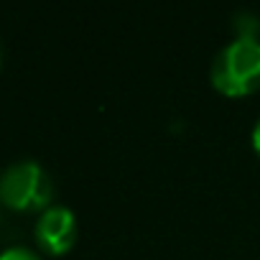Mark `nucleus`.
<instances>
[{
    "label": "nucleus",
    "instance_id": "f257e3e1",
    "mask_svg": "<svg viewBox=\"0 0 260 260\" xmlns=\"http://www.w3.org/2000/svg\"><path fill=\"white\" fill-rule=\"evenodd\" d=\"M212 84L230 97L250 94L260 87V39L235 36L212 59Z\"/></svg>",
    "mask_w": 260,
    "mask_h": 260
},
{
    "label": "nucleus",
    "instance_id": "f03ea898",
    "mask_svg": "<svg viewBox=\"0 0 260 260\" xmlns=\"http://www.w3.org/2000/svg\"><path fill=\"white\" fill-rule=\"evenodd\" d=\"M54 199V184L36 161H16L0 171V204L11 209H46Z\"/></svg>",
    "mask_w": 260,
    "mask_h": 260
},
{
    "label": "nucleus",
    "instance_id": "7ed1b4c3",
    "mask_svg": "<svg viewBox=\"0 0 260 260\" xmlns=\"http://www.w3.org/2000/svg\"><path fill=\"white\" fill-rule=\"evenodd\" d=\"M36 242L51 252V255H61L67 252L74 240H77V217L69 207L64 204H51L39 214L36 222Z\"/></svg>",
    "mask_w": 260,
    "mask_h": 260
},
{
    "label": "nucleus",
    "instance_id": "20e7f679",
    "mask_svg": "<svg viewBox=\"0 0 260 260\" xmlns=\"http://www.w3.org/2000/svg\"><path fill=\"white\" fill-rule=\"evenodd\" d=\"M235 28H237V36H242V39H257L260 21H257L250 11H237V16H235Z\"/></svg>",
    "mask_w": 260,
    "mask_h": 260
},
{
    "label": "nucleus",
    "instance_id": "39448f33",
    "mask_svg": "<svg viewBox=\"0 0 260 260\" xmlns=\"http://www.w3.org/2000/svg\"><path fill=\"white\" fill-rule=\"evenodd\" d=\"M0 260H44L39 252H34L31 247H23V245H16V247H8L0 252Z\"/></svg>",
    "mask_w": 260,
    "mask_h": 260
},
{
    "label": "nucleus",
    "instance_id": "423d86ee",
    "mask_svg": "<svg viewBox=\"0 0 260 260\" xmlns=\"http://www.w3.org/2000/svg\"><path fill=\"white\" fill-rule=\"evenodd\" d=\"M252 146H255V151H257V156H260V117H257V122H255V127H252Z\"/></svg>",
    "mask_w": 260,
    "mask_h": 260
}]
</instances>
